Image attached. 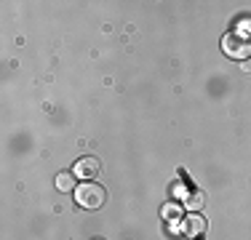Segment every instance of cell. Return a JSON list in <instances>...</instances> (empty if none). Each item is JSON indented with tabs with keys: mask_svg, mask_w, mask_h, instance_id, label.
Returning a JSON list of instances; mask_svg holds the SVG:
<instances>
[{
	"mask_svg": "<svg viewBox=\"0 0 251 240\" xmlns=\"http://www.w3.org/2000/svg\"><path fill=\"white\" fill-rule=\"evenodd\" d=\"M75 200L80 208L94 211V208H101V203L107 200V192H104V187H99V184H94V182H83L80 187L75 190Z\"/></svg>",
	"mask_w": 251,
	"mask_h": 240,
	"instance_id": "obj_2",
	"label": "cell"
},
{
	"mask_svg": "<svg viewBox=\"0 0 251 240\" xmlns=\"http://www.w3.org/2000/svg\"><path fill=\"white\" fill-rule=\"evenodd\" d=\"M222 51L232 59H249L251 56V35L243 32V29H235V32L225 35Z\"/></svg>",
	"mask_w": 251,
	"mask_h": 240,
	"instance_id": "obj_1",
	"label": "cell"
},
{
	"mask_svg": "<svg viewBox=\"0 0 251 240\" xmlns=\"http://www.w3.org/2000/svg\"><path fill=\"white\" fill-rule=\"evenodd\" d=\"M75 173H70V171H64V173H59L56 176V190L59 192H73L75 190Z\"/></svg>",
	"mask_w": 251,
	"mask_h": 240,
	"instance_id": "obj_5",
	"label": "cell"
},
{
	"mask_svg": "<svg viewBox=\"0 0 251 240\" xmlns=\"http://www.w3.org/2000/svg\"><path fill=\"white\" fill-rule=\"evenodd\" d=\"M182 230H184V235H187V238L201 240L203 232H206V219L198 216V214H187V216H182Z\"/></svg>",
	"mask_w": 251,
	"mask_h": 240,
	"instance_id": "obj_4",
	"label": "cell"
},
{
	"mask_svg": "<svg viewBox=\"0 0 251 240\" xmlns=\"http://www.w3.org/2000/svg\"><path fill=\"white\" fill-rule=\"evenodd\" d=\"M99 171H101V163H99V158H94V155H83L80 160L75 163L73 168V173L77 179H94V176H99Z\"/></svg>",
	"mask_w": 251,
	"mask_h": 240,
	"instance_id": "obj_3",
	"label": "cell"
}]
</instances>
